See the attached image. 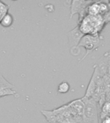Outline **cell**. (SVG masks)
<instances>
[{
	"label": "cell",
	"mask_w": 110,
	"mask_h": 123,
	"mask_svg": "<svg viewBox=\"0 0 110 123\" xmlns=\"http://www.w3.org/2000/svg\"><path fill=\"white\" fill-rule=\"evenodd\" d=\"M102 18H103L104 22L106 24V25L110 23V9L107 13H105L104 15H102Z\"/></svg>",
	"instance_id": "2e32d148"
},
{
	"label": "cell",
	"mask_w": 110,
	"mask_h": 123,
	"mask_svg": "<svg viewBox=\"0 0 110 123\" xmlns=\"http://www.w3.org/2000/svg\"><path fill=\"white\" fill-rule=\"evenodd\" d=\"M14 18L11 13H7L0 21V25L5 28H9L13 25Z\"/></svg>",
	"instance_id": "30bf717a"
},
{
	"label": "cell",
	"mask_w": 110,
	"mask_h": 123,
	"mask_svg": "<svg viewBox=\"0 0 110 123\" xmlns=\"http://www.w3.org/2000/svg\"><path fill=\"white\" fill-rule=\"evenodd\" d=\"M108 67H109V60L107 58V57L103 55L95 64L94 69L96 71L98 76L100 77H102L104 75H106L108 71Z\"/></svg>",
	"instance_id": "8992f818"
},
{
	"label": "cell",
	"mask_w": 110,
	"mask_h": 123,
	"mask_svg": "<svg viewBox=\"0 0 110 123\" xmlns=\"http://www.w3.org/2000/svg\"><path fill=\"white\" fill-rule=\"evenodd\" d=\"M79 29L84 35H98L106 26L102 16L88 15L78 23Z\"/></svg>",
	"instance_id": "6da1fadb"
},
{
	"label": "cell",
	"mask_w": 110,
	"mask_h": 123,
	"mask_svg": "<svg viewBox=\"0 0 110 123\" xmlns=\"http://www.w3.org/2000/svg\"><path fill=\"white\" fill-rule=\"evenodd\" d=\"M88 15H100V5L99 1H93L88 7Z\"/></svg>",
	"instance_id": "9c48e42d"
},
{
	"label": "cell",
	"mask_w": 110,
	"mask_h": 123,
	"mask_svg": "<svg viewBox=\"0 0 110 123\" xmlns=\"http://www.w3.org/2000/svg\"><path fill=\"white\" fill-rule=\"evenodd\" d=\"M70 89V85L66 81H62L58 85L57 92L60 94H66L67 93Z\"/></svg>",
	"instance_id": "8fae6325"
},
{
	"label": "cell",
	"mask_w": 110,
	"mask_h": 123,
	"mask_svg": "<svg viewBox=\"0 0 110 123\" xmlns=\"http://www.w3.org/2000/svg\"><path fill=\"white\" fill-rule=\"evenodd\" d=\"M109 3H110V1H109Z\"/></svg>",
	"instance_id": "e0dca14e"
},
{
	"label": "cell",
	"mask_w": 110,
	"mask_h": 123,
	"mask_svg": "<svg viewBox=\"0 0 110 123\" xmlns=\"http://www.w3.org/2000/svg\"><path fill=\"white\" fill-rule=\"evenodd\" d=\"M99 123H110V115L100 116Z\"/></svg>",
	"instance_id": "9a60e30c"
},
{
	"label": "cell",
	"mask_w": 110,
	"mask_h": 123,
	"mask_svg": "<svg viewBox=\"0 0 110 123\" xmlns=\"http://www.w3.org/2000/svg\"><path fill=\"white\" fill-rule=\"evenodd\" d=\"M68 105L77 115L82 117L84 108V104L82 98L80 99H75L74 101H72L69 103L68 104Z\"/></svg>",
	"instance_id": "52a82bcc"
},
{
	"label": "cell",
	"mask_w": 110,
	"mask_h": 123,
	"mask_svg": "<svg viewBox=\"0 0 110 123\" xmlns=\"http://www.w3.org/2000/svg\"><path fill=\"white\" fill-rule=\"evenodd\" d=\"M84 35L81 32L79 29V25L69 31L67 33V37L68 38V43L71 48L78 47L79 42H81V39Z\"/></svg>",
	"instance_id": "5b68a950"
},
{
	"label": "cell",
	"mask_w": 110,
	"mask_h": 123,
	"mask_svg": "<svg viewBox=\"0 0 110 123\" xmlns=\"http://www.w3.org/2000/svg\"><path fill=\"white\" fill-rule=\"evenodd\" d=\"M14 94H15V92L12 90V88H8L0 90V97L8 96V95H13Z\"/></svg>",
	"instance_id": "4fadbf2b"
},
{
	"label": "cell",
	"mask_w": 110,
	"mask_h": 123,
	"mask_svg": "<svg viewBox=\"0 0 110 123\" xmlns=\"http://www.w3.org/2000/svg\"><path fill=\"white\" fill-rule=\"evenodd\" d=\"M84 108L82 115V123H99L98 103L93 98H82Z\"/></svg>",
	"instance_id": "7a4b0ae2"
},
{
	"label": "cell",
	"mask_w": 110,
	"mask_h": 123,
	"mask_svg": "<svg viewBox=\"0 0 110 123\" xmlns=\"http://www.w3.org/2000/svg\"><path fill=\"white\" fill-rule=\"evenodd\" d=\"M110 115V103L106 102L102 107V115Z\"/></svg>",
	"instance_id": "5bb4252c"
},
{
	"label": "cell",
	"mask_w": 110,
	"mask_h": 123,
	"mask_svg": "<svg viewBox=\"0 0 110 123\" xmlns=\"http://www.w3.org/2000/svg\"><path fill=\"white\" fill-rule=\"evenodd\" d=\"M14 87L13 85L10 83L1 74H0V90L4 88H13Z\"/></svg>",
	"instance_id": "7c38bea8"
},
{
	"label": "cell",
	"mask_w": 110,
	"mask_h": 123,
	"mask_svg": "<svg viewBox=\"0 0 110 123\" xmlns=\"http://www.w3.org/2000/svg\"><path fill=\"white\" fill-rule=\"evenodd\" d=\"M93 1H83L74 0L71 1L70 5V19L75 14L79 15L78 23H80L86 16L88 15V7Z\"/></svg>",
	"instance_id": "277c9868"
},
{
	"label": "cell",
	"mask_w": 110,
	"mask_h": 123,
	"mask_svg": "<svg viewBox=\"0 0 110 123\" xmlns=\"http://www.w3.org/2000/svg\"><path fill=\"white\" fill-rule=\"evenodd\" d=\"M104 38L100 35H84L81 42H79L78 47H83L86 49V54L84 56L79 60V63H81L83 60L87 57V56L95 50L98 49L104 43Z\"/></svg>",
	"instance_id": "3957f363"
},
{
	"label": "cell",
	"mask_w": 110,
	"mask_h": 123,
	"mask_svg": "<svg viewBox=\"0 0 110 123\" xmlns=\"http://www.w3.org/2000/svg\"><path fill=\"white\" fill-rule=\"evenodd\" d=\"M97 76H96V72L93 71V75L91 78L90 79L88 87H87L86 92L84 95V97L86 98H93V94L95 92V90H96V81H97Z\"/></svg>",
	"instance_id": "ba28073f"
}]
</instances>
